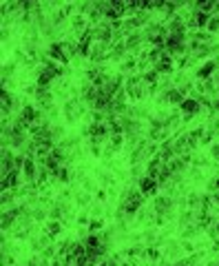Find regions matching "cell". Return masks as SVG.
Returning <instances> with one entry per match:
<instances>
[{
	"label": "cell",
	"instance_id": "5bb4252c",
	"mask_svg": "<svg viewBox=\"0 0 219 266\" xmlns=\"http://www.w3.org/2000/svg\"><path fill=\"white\" fill-rule=\"evenodd\" d=\"M82 186H84V191H87V193H91V191H96V184H93V180H91V177H84V180H82Z\"/></svg>",
	"mask_w": 219,
	"mask_h": 266
},
{
	"label": "cell",
	"instance_id": "30bf717a",
	"mask_svg": "<svg viewBox=\"0 0 219 266\" xmlns=\"http://www.w3.org/2000/svg\"><path fill=\"white\" fill-rule=\"evenodd\" d=\"M206 31H208V33H213V36H215V33H219V13H213V16H211Z\"/></svg>",
	"mask_w": 219,
	"mask_h": 266
},
{
	"label": "cell",
	"instance_id": "9a60e30c",
	"mask_svg": "<svg viewBox=\"0 0 219 266\" xmlns=\"http://www.w3.org/2000/svg\"><path fill=\"white\" fill-rule=\"evenodd\" d=\"M89 222H91V220H89L87 213H80L78 220H76V224H78V226H89Z\"/></svg>",
	"mask_w": 219,
	"mask_h": 266
},
{
	"label": "cell",
	"instance_id": "ffe728a7",
	"mask_svg": "<svg viewBox=\"0 0 219 266\" xmlns=\"http://www.w3.org/2000/svg\"><path fill=\"white\" fill-rule=\"evenodd\" d=\"M22 266H40V262H38V258H31V260H27Z\"/></svg>",
	"mask_w": 219,
	"mask_h": 266
},
{
	"label": "cell",
	"instance_id": "52a82bcc",
	"mask_svg": "<svg viewBox=\"0 0 219 266\" xmlns=\"http://www.w3.org/2000/svg\"><path fill=\"white\" fill-rule=\"evenodd\" d=\"M98 180H100V184H102V186H113V184H115V175L107 173V171H100Z\"/></svg>",
	"mask_w": 219,
	"mask_h": 266
},
{
	"label": "cell",
	"instance_id": "ba28073f",
	"mask_svg": "<svg viewBox=\"0 0 219 266\" xmlns=\"http://www.w3.org/2000/svg\"><path fill=\"white\" fill-rule=\"evenodd\" d=\"M87 229H89V233H100V231H104V222H102V218H93L91 222H89V226H87Z\"/></svg>",
	"mask_w": 219,
	"mask_h": 266
},
{
	"label": "cell",
	"instance_id": "ac0fdd59",
	"mask_svg": "<svg viewBox=\"0 0 219 266\" xmlns=\"http://www.w3.org/2000/svg\"><path fill=\"white\" fill-rule=\"evenodd\" d=\"M91 215L93 218H100V215H102V204H93L91 206Z\"/></svg>",
	"mask_w": 219,
	"mask_h": 266
},
{
	"label": "cell",
	"instance_id": "6da1fadb",
	"mask_svg": "<svg viewBox=\"0 0 219 266\" xmlns=\"http://www.w3.org/2000/svg\"><path fill=\"white\" fill-rule=\"evenodd\" d=\"M89 107L84 105V100L80 96H71V100H67L62 105V116L64 120L69 122V125H76V122H80V118L84 116V111H87Z\"/></svg>",
	"mask_w": 219,
	"mask_h": 266
},
{
	"label": "cell",
	"instance_id": "3957f363",
	"mask_svg": "<svg viewBox=\"0 0 219 266\" xmlns=\"http://www.w3.org/2000/svg\"><path fill=\"white\" fill-rule=\"evenodd\" d=\"M215 73H217L215 58H213V60L202 62V65H197V69H195V78H197V80H211Z\"/></svg>",
	"mask_w": 219,
	"mask_h": 266
},
{
	"label": "cell",
	"instance_id": "4fadbf2b",
	"mask_svg": "<svg viewBox=\"0 0 219 266\" xmlns=\"http://www.w3.org/2000/svg\"><path fill=\"white\" fill-rule=\"evenodd\" d=\"M13 73H16V62H9V65H4V67H2V80L11 78Z\"/></svg>",
	"mask_w": 219,
	"mask_h": 266
},
{
	"label": "cell",
	"instance_id": "7c38bea8",
	"mask_svg": "<svg viewBox=\"0 0 219 266\" xmlns=\"http://www.w3.org/2000/svg\"><path fill=\"white\" fill-rule=\"evenodd\" d=\"M206 191H208V195H213V193H217L219 191V177L217 175H213L211 180L206 182Z\"/></svg>",
	"mask_w": 219,
	"mask_h": 266
},
{
	"label": "cell",
	"instance_id": "2e32d148",
	"mask_svg": "<svg viewBox=\"0 0 219 266\" xmlns=\"http://www.w3.org/2000/svg\"><path fill=\"white\" fill-rule=\"evenodd\" d=\"M211 155H213V160H215L217 164H219V142H217V144H213V146H211Z\"/></svg>",
	"mask_w": 219,
	"mask_h": 266
},
{
	"label": "cell",
	"instance_id": "5b68a950",
	"mask_svg": "<svg viewBox=\"0 0 219 266\" xmlns=\"http://www.w3.org/2000/svg\"><path fill=\"white\" fill-rule=\"evenodd\" d=\"M62 229H64V222H60V220H49V222H47V226H44V233L51 235V238L56 240L58 235L62 233Z\"/></svg>",
	"mask_w": 219,
	"mask_h": 266
},
{
	"label": "cell",
	"instance_id": "9c48e42d",
	"mask_svg": "<svg viewBox=\"0 0 219 266\" xmlns=\"http://www.w3.org/2000/svg\"><path fill=\"white\" fill-rule=\"evenodd\" d=\"M197 233H199V226H197V224H188V226H184V229H182V238H184V240L195 238Z\"/></svg>",
	"mask_w": 219,
	"mask_h": 266
},
{
	"label": "cell",
	"instance_id": "d6986e66",
	"mask_svg": "<svg viewBox=\"0 0 219 266\" xmlns=\"http://www.w3.org/2000/svg\"><path fill=\"white\" fill-rule=\"evenodd\" d=\"M96 198H98L100 202H104V200H107V191H104V189H100V191H96Z\"/></svg>",
	"mask_w": 219,
	"mask_h": 266
},
{
	"label": "cell",
	"instance_id": "8992f818",
	"mask_svg": "<svg viewBox=\"0 0 219 266\" xmlns=\"http://www.w3.org/2000/svg\"><path fill=\"white\" fill-rule=\"evenodd\" d=\"M182 244L179 242H175V240H168L166 242V249H164V255H166L168 260H173V258H179L182 255Z\"/></svg>",
	"mask_w": 219,
	"mask_h": 266
},
{
	"label": "cell",
	"instance_id": "277c9868",
	"mask_svg": "<svg viewBox=\"0 0 219 266\" xmlns=\"http://www.w3.org/2000/svg\"><path fill=\"white\" fill-rule=\"evenodd\" d=\"M133 71H137V58L128 56L124 62H119V73L122 76H133Z\"/></svg>",
	"mask_w": 219,
	"mask_h": 266
},
{
	"label": "cell",
	"instance_id": "e0dca14e",
	"mask_svg": "<svg viewBox=\"0 0 219 266\" xmlns=\"http://www.w3.org/2000/svg\"><path fill=\"white\" fill-rule=\"evenodd\" d=\"M13 264V255L11 253H2V266H11Z\"/></svg>",
	"mask_w": 219,
	"mask_h": 266
},
{
	"label": "cell",
	"instance_id": "7a4b0ae2",
	"mask_svg": "<svg viewBox=\"0 0 219 266\" xmlns=\"http://www.w3.org/2000/svg\"><path fill=\"white\" fill-rule=\"evenodd\" d=\"M137 186H139V191L144 193V198H155L157 195V191H159V182L155 180V177H151V175H144L142 180L137 182Z\"/></svg>",
	"mask_w": 219,
	"mask_h": 266
},
{
	"label": "cell",
	"instance_id": "8fae6325",
	"mask_svg": "<svg viewBox=\"0 0 219 266\" xmlns=\"http://www.w3.org/2000/svg\"><path fill=\"white\" fill-rule=\"evenodd\" d=\"M91 202H93V198H91V193H87V191H82V193L76 195V204L78 206H89Z\"/></svg>",
	"mask_w": 219,
	"mask_h": 266
}]
</instances>
